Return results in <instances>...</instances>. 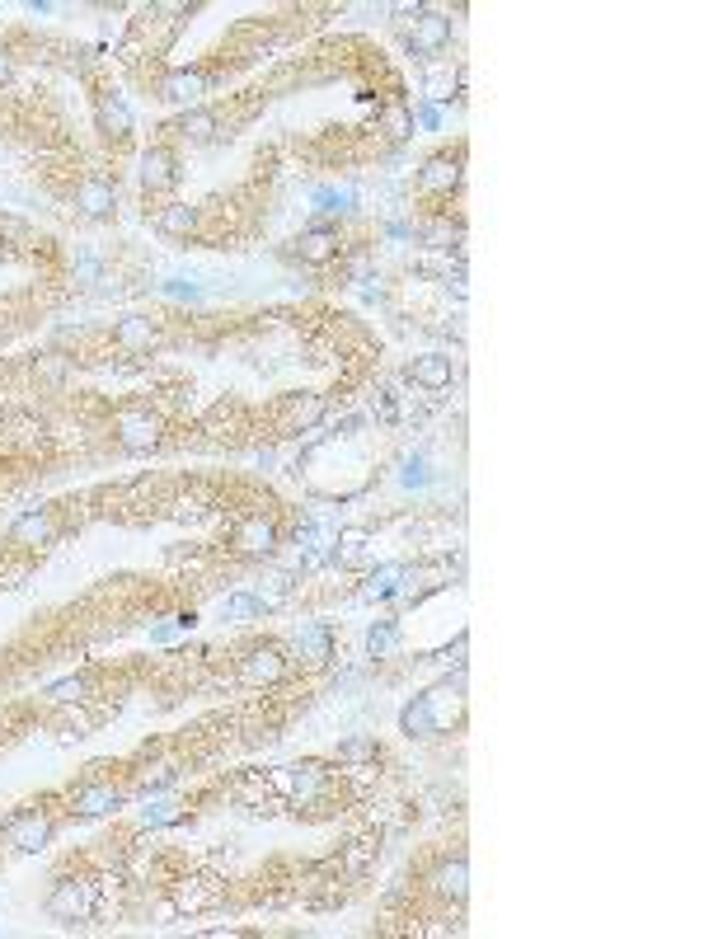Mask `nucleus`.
I'll return each mask as SVG.
<instances>
[{
  "instance_id": "1",
  "label": "nucleus",
  "mask_w": 704,
  "mask_h": 939,
  "mask_svg": "<svg viewBox=\"0 0 704 939\" xmlns=\"http://www.w3.org/2000/svg\"><path fill=\"white\" fill-rule=\"evenodd\" d=\"M460 714H465V672H456V681L446 677L442 686L414 695L409 705L399 709V733L409 742H432L451 733L460 724Z\"/></svg>"
},
{
  "instance_id": "2",
  "label": "nucleus",
  "mask_w": 704,
  "mask_h": 939,
  "mask_svg": "<svg viewBox=\"0 0 704 939\" xmlns=\"http://www.w3.org/2000/svg\"><path fill=\"white\" fill-rule=\"evenodd\" d=\"M268 789L273 799H287L291 808H310V813H329V789H334V770L306 756V761H287V766L268 770Z\"/></svg>"
},
{
  "instance_id": "3",
  "label": "nucleus",
  "mask_w": 704,
  "mask_h": 939,
  "mask_svg": "<svg viewBox=\"0 0 704 939\" xmlns=\"http://www.w3.org/2000/svg\"><path fill=\"white\" fill-rule=\"evenodd\" d=\"M43 907L52 921H62V925H85V921H94V916H104L99 878L94 874H57L43 897Z\"/></svg>"
},
{
  "instance_id": "4",
  "label": "nucleus",
  "mask_w": 704,
  "mask_h": 939,
  "mask_svg": "<svg viewBox=\"0 0 704 939\" xmlns=\"http://www.w3.org/2000/svg\"><path fill=\"white\" fill-rule=\"evenodd\" d=\"M113 442L127 456H151L165 447V414L155 404H123L113 414Z\"/></svg>"
},
{
  "instance_id": "5",
  "label": "nucleus",
  "mask_w": 704,
  "mask_h": 939,
  "mask_svg": "<svg viewBox=\"0 0 704 939\" xmlns=\"http://www.w3.org/2000/svg\"><path fill=\"white\" fill-rule=\"evenodd\" d=\"M52 836H57V817L47 813V808H38V803L15 808V813L0 822V841L15 850V855H38V850L52 846Z\"/></svg>"
},
{
  "instance_id": "6",
  "label": "nucleus",
  "mask_w": 704,
  "mask_h": 939,
  "mask_svg": "<svg viewBox=\"0 0 704 939\" xmlns=\"http://www.w3.org/2000/svg\"><path fill=\"white\" fill-rule=\"evenodd\" d=\"M287 667H291V658L282 644H249L245 653L235 658V681L263 691V686H277V681L287 677Z\"/></svg>"
},
{
  "instance_id": "7",
  "label": "nucleus",
  "mask_w": 704,
  "mask_h": 939,
  "mask_svg": "<svg viewBox=\"0 0 704 939\" xmlns=\"http://www.w3.org/2000/svg\"><path fill=\"white\" fill-rule=\"evenodd\" d=\"M57 536H62V522H57V512L52 508H29L19 512L15 522H10V550L15 555H38V550H47V545H57Z\"/></svg>"
},
{
  "instance_id": "8",
  "label": "nucleus",
  "mask_w": 704,
  "mask_h": 939,
  "mask_svg": "<svg viewBox=\"0 0 704 939\" xmlns=\"http://www.w3.org/2000/svg\"><path fill=\"white\" fill-rule=\"evenodd\" d=\"M277 545H282V526H277L273 512H249L230 531V550L240 559H268Z\"/></svg>"
},
{
  "instance_id": "9",
  "label": "nucleus",
  "mask_w": 704,
  "mask_h": 939,
  "mask_svg": "<svg viewBox=\"0 0 704 939\" xmlns=\"http://www.w3.org/2000/svg\"><path fill=\"white\" fill-rule=\"evenodd\" d=\"M423 888H428L442 907H465V897H470V860H465L460 850L456 855H442V860L423 874Z\"/></svg>"
},
{
  "instance_id": "10",
  "label": "nucleus",
  "mask_w": 704,
  "mask_h": 939,
  "mask_svg": "<svg viewBox=\"0 0 704 939\" xmlns=\"http://www.w3.org/2000/svg\"><path fill=\"white\" fill-rule=\"evenodd\" d=\"M216 902H221V878L216 874H179L169 878V907L179 911V916H202V911H212Z\"/></svg>"
},
{
  "instance_id": "11",
  "label": "nucleus",
  "mask_w": 704,
  "mask_h": 939,
  "mask_svg": "<svg viewBox=\"0 0 704 939\" xmlns=\"http://www.w3.org/2000/svg\"><path fill=\"white\" fill-rule=\"evenodd\" d=\"M460 184H465V151H437L423 160V170H418V193L423 198H451V193H460Z\"/></svg>"
},
{
  "instance_id": "12",
  "label": "nucleus",
  "mask_w": 704,
  "mask_h": 939,
  "mask_svg": "<svg viewBox=\"0 0 704 939\" xmlns=\"http://www.w3.org/2000/svg\"><path fill=\"white\" fill-rule=\"evenodd\" d=\"M66 803H71V813L76 817H104V813H118V808H123L127 789L113 785V780H104V775H85L80 785H71Z\"/></svg>"
},
{
  "instance_id": "13",
  "label": "nucleus",
  "mask_w": 704,
  "mask_h": 939,
  "mask_svg": "<svg viewBox=\"0 0 704 939\" xmlns=\"http://www.w3.org/2000/svg\"><path fill=\"white\" fill-rule=\"evenodd\" d=\"M113 343H118L127 357H151L155 348L165 343V329H160V320H155V315L132 310V315H123V320L113 324Z\"/></svg>"
},
{
  "instance_id": "14",
  "label": "nucleus",
  "mask_w": 704,
  "mask_h": 939,
  "mask_svg": "<svg viewBox=\"0 0 704 939\" xmlns=\"http://www.w3.org/2000/svg\"><path fill=\"white\" fill-rule=\"evenodd\" d=\"M71 207H76L85 221H108L118 212V184L108 174H85L76 188H71Z\"/></svg>"
},
{
  "instance_id": "15",
  "label": "nucleus",
  "mask_w": 704,
  "mask_h": 939,
  "mask_svg": "<svg viewBox=\"0 0 704 939\" xmlns=\"http://www.w3.org/2000/svg\"><path fill=\"white\" fill-rule=\"evenodd\" d=\"M202 94H207V76H202L198 66H193V71H188V66H179V71H165V76L155 80V99H160V104L198 108Z\"/></svg>"
},
{
  "instance_id": "16",
  "label": "nucleus",
  "mask_w": 704,
  "mask_h": 939,
  "mask_svg": "<svg viewBox=\"0 0 704 939\" xmlns=\"http://www.w3.org/2000/svg\"><path fill=\"white\" fill-rule=\"evenodd\" d=\"M137 174H141V188H146V193H165V188L179 184V155L169 151L165 141H155V146L141 151Z\"/></svg>"
},
{
  "instance_id": "17",
  "label": "nucleus",
  "mask_w": 704,
  "mask_h": 939,
  "mask_svg": "<svg viewBox=\"0 0 704 939\" xmlns=\"http://www.w3.org/2000/svg\"><path fill=\"white\" fill-rule=\"evenodd\" d=\"M451 47V15H442V10H423V15L409 24V52H418V57H437V52H446Z\"/></svg>"
},
{
  "instance_id": "18",
  "label": "nucleus",
  "mask_w": 704,
  "mask_h": 939,
  "mask_svg": "<svg viewBox=\"0 0 704 939\" xmlns=\"http://www.w3.org/2000/svg\"><path fill=\"white\" fill-rule=\"evenodd\" d=\"M291 662H306V667H324V662L334 658V630L324 625V620H306L301 630H296V639H291Z\"/></svg>"
},
{
  "instance_id": "19",
  "label": "nucleus",
  "mask_w": 704,
  "mask_h": 939,
  "mask_svg": "<svg viewBox=\"0 0 704 939\" xmlns=\"http://www.w3.org/2000/svg\"><path fill=\"white\" fill-rule=\"evenodd\" d=\"M94 123H99V132L108 141H127L137 118H132V108H127V99L118 90H99L94 94Z\"/></svg>"
},
{
  "instance_id": "20",
  "label": "nucleus",
  "mask_w": 704,
  "mask_h": 939,
  "mask_svg": "<svg viewBox=\"0 0 704 939\" xmlns=\"http://www.w3.org/2000/svg\"><path fill=\"white\" fill-rule=\"evenodd\" d=\"M291 254L301 263H310V268H324V263H334L343 254V235L334 226H310V231H301L291 240Z\"/></svg>"
},
{
  "instance_id": "21",
  "label": "nucleus",
  "mask_w": 704,
  "mask_h": 939,
  "mask_svg": "<svg viewBox=\"0 0 704 939\" xmlns=\"http://www.w3.org/2000/svg\"><path fill=\"white\" fill-rule=\"evenodd\" d=\"M277 414H282V428L287 432H310V428H320L324 418H329V400L301 390V395H287V400L277 404Z\"/></svg>"
},
{
  "instance_id": "22",
  "label": "nucleus",
  "mask_w": 704,
  "mask_h": 939,
  "mask_svg": "<svg viewBox=\"0 0 704 939\" xmlns=\"http://www.w3.org/2000/svg\"><path fill=\"white\" fill-rule=\"evenodd\" d=\"M165 132H169V137H179V141H188V146H207V141L221 137V123H216L212 108L198 104V108H184V113H179Z\"/></svg>"
},
{
  "instance_id": "23",
  "label": "nucleus",
  "mask_w": 704,
  "mask_h": 939,
  "mask_svg": "<svg viewBox=\"0 0 704 939\" xmlns=\"http://www.w3.org/2000/svg\"><path fill=\"white\" fill-rule=\"evenodd\" d=\"M409 381H414L418 390H428V395H442V390H451V381H456V362L446 353H423L409 362Z\"/></svg>"
},
{
  "instance_id": "24",
  "label": "nucleus",
  "mask_w": 704,
  "mask_h": 939,
  "mask_svg": "<svg viewBox=\"0 0 704 939\" xmlns=\"http://www.w3.org/2000/svg\"><path fill=\"white\" fill-rule=\"evenodd\" d=\"M376 855H381V836H352V841H343V846H338L334 864H338V874L357 883V878L371 874Z\"/></svg>"
},
{
  "instance_id": "25",
  "label": "nucleus",
  "mask_w": 704,
  "mask_h": 939,
  "mask_svg": "<svg viewBox=\"0 0 704 939\" xmlns=\"http://www.w3.org/2000/svg\"><path fill=\"white\" fill-rule=\"evenodd\" d=\"M155 231L160 235H174V240H188V235L202 231V207H193V202H165V207H155Z\"/></svg>"
},
{
  "instance_id": "26",
  "label": "nucleus",
  "mask_w": 704,
  "mask_h": 939,
  "mask_svg": "<svg viewBox=\"0 0 704 939\" xmlns=\"http://www.w3.org/2000/svg\"><path fill=\"white\" fill-rule=\"evenodd\" d=\"M207 508H216V489H212V484H188L179 498H169V512H174L179 522H198Z\"/></svg>"
},
{
  "instance_id": "27",
  "label": "nucleus",
  "mask_w": 704,
  "mask_h": 939,
  "mask_svg": "<svg viewBox=\"0 0 704 939\" xmlns=\"http://www.w3.org/2000/svg\"><path fill=\"white\" fill-rule=\"evenodd\" d=\"M5 437H10V442H19V447H43V442H47V418L43 414H29V409H19V414L5 418Z\"/></svg>"
},
{
  "instance_id": "28",
  "label": "nucleus",
  "mask_w": 704,
  "mask_h": 939,
  "mask_svg": "<svg viewBox=\"0 0 704 939\" xmlns=\"http://www.w3.org/2000/svg\"><path fill=\"white\" fill-rule=\"evenodd\" d=\"M404 569L409 564H381V569L371 573L367 583H362V592L357 597L362 601H385V597H399V583H404Z\"/></svg>"
},
{
  "instance_id": "29",
  "label": "nucleus",
  "mask_w": 704,
  "mask_h": 939,
  "mask_svg": "<svg viewBox=\"0 0 704 939\" xmlns=\"http://www.w3.org/2000/svg\"><path fill=\"white\" fill-rule=\"evenodd\" d=\"M94 733V714L85 705H57V738L62 742H85Z\"/></svg>"
},
{
  "instance_id": "30",
  "label": "nucleus",
  "mask_w": 704,
  "mask_h": 939,
  "mask_svg": "<svg viewBox=\"0 0 704 939\" xmlns=\"http://www.w3.org/2000/svg\"><path fill=\"white\" fill-rule=\"evenodd\" d=\"M414 235L428 249H437V254H451V245H460V221H451V216H432V221H423Z\"/></svg>"
},
{
  "instance_id": "31",
  "label": "nucleus",
  "mask_w": 704,
  "mask_h": 939,
  "mask_svg": "<svg viewBox=\"0 0 704 939\" xmlns=\"http://www.w3.org/2000/svg\"><path fill=\"white\" fill-rule=\"evenodd\" d=\"M90 691H94V677L90 672H76V677H62L47 686V700L52 705H90Z\"/></svg>"
},
{
  "instance_id": "32",
  "label": "nucleus",
  "mask_w": 704,
  "mask_h": 939,
  "mask_svg": "<svg viewBox=\"0 0 704 939\" xmlns=\"http://www.w3.org/2000/svg\"><path fill=\"white\" fill-rule=\"evenodd\" d=\"M367 545H371V531H362V526H348V531H338L334 564H338V569H352V564H362V559H367Z\"/></svg>"
},
{
  "instance_id": "33",
  "label": "nucleus",
  "mask_w": 704,
  "mask_h": 939,
  "mask_svg": "<svg viewBox=\"0 0 704 939\" xmlns=\"http://www.w3.org/2000/svg\"><path fill=\"white\" fill-rule=\"evenodd\" d=\"M141 832H160V827H174V822H184V803L174 799H151L146 808H141Z\"/></svg>"
},
{
  "instance_id": "34",
  "label": "nucleus",
  "mask_w": 704,
  "mask_h": 939,
  "mask_svg": "<svg viewBox=\"0 0 704 939\" xmlns=\"http://www.w3.org/2000/svg\"><path fill=\"white\" fill-rule=\"evenodd\" d=\"M338 766H367V761H381V742L362 733V738H343L338 742Z\"/></svg>"
},
{
  "instance_id": "35",
  "label": "nucleus",
  "mask_w": 704,
  "mask_h": 939,
  "mask_svg": "<svg viewBox=\"0 0 704 939\" xmlns=\"http://www.w3.org/2000/svg\"><path fill=\"white\" fill-rule=\"evenodd\" d=\"M29 371H33V381L62 385L66 376H71V357H66V353H38V357L29 362Z\"/></svg>"
},
{
  "instance_id": "36",
  "label": "nucleus",
  "mask_w": 704,
  "mask_h": 939,
  "mask_svg": "<svg viewBox=\"0 0 704 939\" xmlns=\"http://www.w3.org/2000/svg\"><path fill=\"white\" fill-rule=\"evenodd\" d=\"M291 592H296V578H291V573H268V578L254 587V597H259L268 611H277L282 601H291Z\"/></svg>"
},
{
  "instance_id": "37",
  "label": "nucleus",
  "mask_w": 704,
  "mask_h": 939,
  "mask_svg": "<svg viewBox=\"0 0 704 939\" xmlns=\"http://www.w3.org/2000/svg\"><path fill=\"white\" fill-rule=\"evenodd\" d=\"M221 616L226 620H259V616H268V606H263L254 592H230V597L221 601Z\"/></svg>"
},
{
  "instance_id": "38",
  "label": "nucleus",
  "mask_w": 704,
  "mask_h": 939,
  "mask_svg": "<svg viewBox=\"0 0 704 939\" xmlns=\"http://www.w3.org/2000/svg\"><path fill=\"white\" fill-rule=\"evenodd\" d=\"M399 648V625L395 620H376L367 634V658H390Z\"/></svg>"
},
{
  "instance_id": "39",
  "label": "nucleus",
  "mask_w": 704,
  "mask_h": 939,
  "mask_svg": "<svg viewBox=\"0 0 704 939\" xmlns=\"http://www.w3.org/2000/svg\"><path fill=\"white\" fill-rule=\"evenodd\" d=\"M310 202H315V212H320V216H334V212H348V207H352V193H348V188H315V193H310Z\"/></svg>"
},
{
  "instance_id": "40",
  "label": "nucleus",
  "mask_w": 704,
  "mask_h": 939,
  "mask_svg": "<svg viewBox=\"0 0 704 939\" xmlns=\"http://www.w3.org/2000/svg\"><path fill=\"white\" fill-rule=\"evenodd\" d=\"M71 278L76 282H108L104 278V259H99L94 249H80L76 259H71Z\"/></svg>"
},
{
  "instance_id": "41",
  "label": "nucleus",
  "mask_w": 704,
  "mask_h": 939,
  "mask_svg": "<svg viewBox=\"0 0 704 939\" xmlns=\"http://www.w3.org/2000/svg\"><path fill=\"white\" fill-rule=\"evenodd\" d=\"M428 456L423 451H414V456H404V470H399V484L404 489H428Z\"/></svg>"
},
{
  "instance_id": "42",
  "label": "nucleus",
  "mask_w": 704,
  "mask_h": 939,
  "mask_svg": "<svg viewBox=\"0 0 704 939\" xmlns=\"http://www.w3.org/2000/svg\"><path fill=\"white\" fill-rule=\"evenodd\" d=\"M29 559L33 555L5 559V564H0V587H19V583H24V578H29Z\"/></svg>"
},
{
  "instance_id": "43",
  "label": "nucleus",
  "mask_w": 704,
  "mask_h": 939,
  "mask_svg": "<svg viewBox=\"0 0 704 939\" xmlns=\"http://www.w3.org/2000/svg\"><path fill=\"white\" fill-rule=\"evenodd\" d=\"M29 221H19V216H5L0 212V245H19V240H29Z\"/></svg>"
},
{
  "instance_id": "44",
  "label": "nucleus",
  "mask_w": 704,
  "mask_h": 939,
  "mask_svg": "<svg viewBox=\"0 0 704 939\" xmlns=\"http://www.w3.org/2000/svg\"><path fill=\"white\" fill-rule=\"evenodd\" d=\"M160 292L174 296V301H198L202 287H193V282H184V278H169V282H160Z\"/></svg>"
},
{
  "instance_id": "45",
  "label": "nucleus",
  "mask_w": 704,
  "mask_h": 939,
  "mask_svg": "<svg viewBox=\"0 0 704 939\" xmlns=\"http://www.w3.org/2000/svg\"><path fill=\"white\" fill-rule=\"evenodd\" d=\"M409 113H414V127H428V132L442 127V108L437 104H418V108H409Z\"/></svg>"
},
{
  "instance_id": "46",
  "label": "nucleus",
  "mask_w": 704,
  "mask_h": 939,
  "mask_svg": "<svg viewBox=\"0 0 704 939\" xmlns=\"http://www.w3.org/2000/svg\"><path fill=\"white\" fill-rule=\"evenodd\" d=\"M10 80H15V52H10V47H0V90H5Z\"/></svg>"
},
{
  "instance_id": "47",
  "label": "nucleus",
  "mask_w": 704,
  "mask_h": 939,
  "mask_svg": "<svg viewBox=\"0 0 704 939\" xmlns=\"http://www.w3.org/2000/svg\"><path fill=\"white\" fill-rule=\"evenodd\" d=\"M414 231H418L414 221H390V226H385V235H390V240H414Z\"/></svg>"
},
{
  "instance_id": "48",
  "label": "nucleus",
  "mask_w": 704,
  "mask_h": 939,
  "mask_svg": "<svg viewBox=\"0 0 704 939\" xmlns=\"http://www.w3.org/2000/svg\"><path fill=\"white\" fill-rule=\"evenodd\" d=\"M0 742H5V733H0Z\"/></svg>"
}]
</instances>
